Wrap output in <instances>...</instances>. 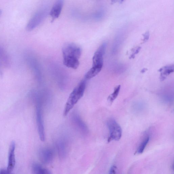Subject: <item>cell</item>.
<instances>
[{"mask_svg":"<svg viewBox=\"0 0 174 174\" xmlns=\"http://www.w3.org/2000/svg\"><path fill=\"white\" fill-rule=\"evenodd\" d=\"M63 62L67 67H73L79 63L82 53L81 48L74 43H67L62 48Z\"/></svg>","mask_w":174,"mask_h":174,"instance_id":"6da1fadb","label":"cell"},{"mask_svg":"<svg viewBox=\"0 0 174 174\" xmlns=\"http://www.w3.org/2000/svg\"><path fill=\"white\" fill-rule=\"evenodd\" d=\"M86 81L83 80L81 81L71 92L68 98L64 109L63 115L65 117L69 113L75 105L83 97L86 89Z\"/></svg>","mask_w":174,"mask_h":174,"instance_id":"7a4b0ae2","label":"cell"},{"mask_svg":"<svg viewBox=\"0 0 174 174\" xmlns=\"http://www.w3.org/2000/svg\"><path fill=\"white\" fill-rule=\"evenodd\" d=\"M36 116L37 129L41 141L44 142L45 139V128L43 116V104L40 102H36Z\"/></svg>","mask_w":174,"mask_h":174,"instance_id":"3957f363","label":"cell"},{"mask_svg":"<svg viewBox=\"0 0 174 174\" xmlns=\"http://www.w3.org/2000/svg\"><path fill=\"white\" fill-rule=\"evenodd\" d=\"M107 126L110 132L108 142L120 140L122 136V130L120 125L117 121L114 119L111 118L107 122Z\"/></svg>","mask_w":174,"mask_h":174,"instance_id":"277c9868","label":"cell"},{"mask_svg":"<svg viewBox=\"0 0 174 174\" xmlns=\"http://www.w3.org/2000/svg\"><path fill=\"white\" fill-rule=\"evenodd\" d=\"M47 13V10L46 9L40 10L36 12L27 23V30L31 31L36 28L45 18Z\"/></svg>","mask_w":174,"mask_h":174,"instance_id":"5b68a950","label":"cell"},{"mask_svg":"<svg viewBox=\"0 0 174 174\" xmlns=\"http://www.w3.org/2000/svg\"><path fill=\"white\" fill-rule=\"evenodd\" d=\"M107 43L104 42L98 48L95 53L93 58V66L102 67L104 65L103 56L105 52Z\"/></svg>","mask_w":174,"mask_h":174,"instance_id":"8992f818","label":"cell"},{"mask_svg":"<svg viewBox=\"0 0 174 174\" xmlns=\"http://www.w3.org/2000/svg\"><path fill=\"white\" fill-rule=\"evenodd\" d=\"M56 146L59 157L63 159L66 158L68 151V142L65 136H61L56 142Z\"/></svg>","mask_w":174,"mask_h":174,"instance_id":"52a82bcc","label":"cell"},{"mask_svg":"<svg viewBox=\"0 0 174 174\" xmlns=\"http://www.w3.org/2000/svg\"><path fill=\"white\" fill-rule=\"evenodd\" d=\"M71 120L75 127L81 134L84 135L88 134L87 126L78 114L76 113L73 114L71 117Z\"/></svg>","mask_w":174,"mask_h":174,"instance_id":"ba28073f","label":"cell"},{"mask_svg":"<svg viewBox=\"0 0 174 174\" xmlns=\"http://www.w3.org/2000/svg\"><path fill=\"white\" fill-rule=\"evenodd\" d=\"M39 157L44 164H48L53 161L54 152L53 149L49 148H44L40 149L39 152Z\"/></svg>","mask_w":174,"mask_h":174,"instance_id":"9c48e42d","label":"cell"},{"mask_svg":"<svg viewBox=\"0 0 174 174\" xmlns=\"http://www.w3.org/2000/svg\"><path fill=\"white\" fill-rule=\"evenodd\" d=\"M15 143L13 141L10 144L9 149L8 155V162L7 169L10 172L13 171L15 168L16 160L15 157Z\"/></svg>","mask_w":174,"mask_h":174,"instance_id":"30bf717a","label":"cell"},{"mask_svg":"<svg viewBox=\"0 0 174 174\" xmlns=\"http://www.w3.org/2000/svg\"><path fill=\"white\" fill-rule=\"evenodd\" d=\"M64 0H56L50 12L53 20L57 19L61 14L63 7Z\"/></svg>","mask_w":174,"mask_h":174,"instance_id":"8fae6325","label":"cell"},{"mask_svg":"<svg viewBox=\"0 0 174 174\" xmlns=\"http://www.w3.org/2000/svg\"><path fill=\"white\" fill-rule=\"evenodd\" d=\"M10 64L9 57L4 49L0 46V77L2 75V67H7Z\"/></svg>","mask_w":174,"mask_h":174,"instance_id":"7c38bea8","label":"cell"},{"mask_svg":"<svg viewBox=\"0 0 174 174\" xmlns=\"http://www.w3.org/2000/svg\"><path fill=\"white\" fill-rule=\"evenodd\" d=\"M159 71L161 73L160 80L163 81L169 74L174 72V66L172 65L163 67L159 69Z\"/></svg>","mask_w":174,"mask_h":174,"instance_id":"4fadbf2b","label":"cell"},{"mask_svg":"<svg viewBox=\"0 0 174 174\" xmlns=\"http://www.w3.org/2000/svg\"><path fill=\"white\" fill-rule=\"evenodd\" d=\"M32 170L33 173L36 174H49L51 173L48 169L43 168L37 163H34L32 165Z\"/></svg>","mask_w":174,"mask_h":174,"instance_id":"5bb4252c","label":"cell"},{"mask_svg":"<svg viewBox=\"0 0 174 174\" xmlns=\"http://www.w3.org/2000/svg\"><path fill=\"white\" fill-rule=\"evenodd\" d=\"M102 69V67L93 66L87 73L85 77L87 79H91L97 76L100 72Z\"/></svg>","mask_w":174,"mask_h":174,"instance_id":"9a60e30c","label":"cell"},{"mask_svg":"<svg viewBox=\"0 0 174 174\" xmlns=\"http://www.w3.org/2000/svg\"><path fill=\"white\" fill-rule=\"evenodd\" d=\"M150 139V136L148 135L142 140L138 148L136 153H138V154H141L144 152L146 146L148 144Z\"/></svg>","mask_w":174,"mask_h":174,"instance_id":"2e32d148","label":"cell"},{"mask_svg":"<svg viewBox=\"0 0 174 174\" xmlns=\"http://www.w3.org/2000/svg\"><path fill=\"white\" fill-rule=\"evenodd\" d=\"M105 13L103 9H99L94 12L92 15V18L96 21H101L104 19L105 16Z\"/></svg>","mask_w":174,"mask_h":174,"instance_id":"e0dca14e","label":"cell"},{"mask_svg":"<svg viewBox=\"0 0 174 174\" xmlns=\"http://www.w3.org/2000/svg\"><path fill=\"white\" fill-rule=\"evenodd\" d=\"M121 86L119 85L118 86L116 87L113 93L109 95L108 98V102L112 103V102L115 100L118 96L119 91L121 89Z\"/></svg>","mask_w":174,"mask_h":174,"instance_id":"ac0fdd59","label":"cell"},{"mask_svg":"<svg viewBox=\"0 0 174 174\" xmlns=\"http://www.w3.org/2000/svg\"><path fill=\"white\" fill-rule=\"evenodd\" d=\"M133 107L134 111L139 113L144 110L145 108V105L142 102H136L133 105Z\"/></svg>","mask_w":174,"mask_h":174,"instance_id":"d6986e66","label":"cell"},{"mask_svg":"<svg viewBox=\"0 0 174 174\" xmlns=\"http://www.w3.org/2000/svg\"><path fill=\"white\" fill-rule=\"evenodd\" d=\"M141 49V47H136V48L134 49V52H133V53L132 54V55L130 56V57H129V58L134 59L136 54H137L139 53Z\"/></svg>","mask_w":174,"mask_h":174,"instance_id":"ffe728a7","label":"cell"},{"mask_svg":"<svg viewBox=\"0 0 174 174\" xmlns=\"http://www.w3.org/2000/svg\"><path fill=\"white\" fill-rule=\"evenodd\" d=\"M144 39L143 40V41L144 43L146 42L148 40L149 38V33L148 31L146 32L142 35Z\"/></svg>","mask_w":174,"mask_h":174,"instance_id":"44dd1931","label":"cell"},{"mask_svg":"<svg viewBox=\"0 0 174 174\" xmlns=\"http://www.w3.org/2000/svg\"><path fill=\"white\" fill-rule=\"evenodd\" d=\"M117 169V167L115 166H112L110 169L109 171V173L110 174H115L116 173V170Z\"/></svg>","mask_w":174,"mask_h":174,"instance_id":"7402d4cb","label":"cell"},{"mask_svg":"<svg viewBox=\"0 0 174 174\" xmlns=\"http://www.w3.org/2000/svg\"><path fill=\"white\" fill-rule=\"evenodd\" d=\"M11 173L8 171L7 169H0V174H10Z\"/></svg>","mask_w":174,"mask_h":174,"instance_id":"603a6c76","label":"cell"},{"mask_svg":"<svg viewBox=\"0 0 174 174\" xmlns=\"http://www.w3.org/2000/svg\"><path fill=\"white\" fill-rule=\"evenodd\" d=\"M118 1V0H111V4H114V3L117 2Z\"/></svg>","mask_w":174,"mask_h":174,"instance_id":"cb8c5ba5","label":"cell"},{"mask_svg":"<svg viewBox=\"0 0 174 174\" xmlns=\"http://www.w3.org/2000/svg\"><path fill=\"white\" fill-rule=\"evenodd\" d=\"M147 70V69H146V68H144V69H143L141 71V72L142 73H144L145 72H146V71Z\"/></svg>","mask_w":174,"mask_h":174,"instance_id":"d4e9b609","label":"cell"},{"mask_svg":"<svg viewBox=\"0 0 174 174\" xmlns=\"http://www.w3.org/2000/svg\"><path fill=\"white\" fill-rule=\"evenodd\" d=\"M125 1V0H120V2L121 3H122L123 2H124V1Z\"/></svg>","mask_w":174,"mask_h":174,"instance_id":"484cf974","label":"cell"},{"mask_svg":"<svg viewBox=\"0 0 174 174\" xmlns=\"http://www.w3.org/2000/svg\"><path fill=\"white\" fill-rule=\"evenodd\" d=\"M1 13H2L1 11V10H0V15H1Z\"/></svg>","mask_w":174,"mask_h":174,"instance_id":"4316f807","label":"cell"}]
</instances>
